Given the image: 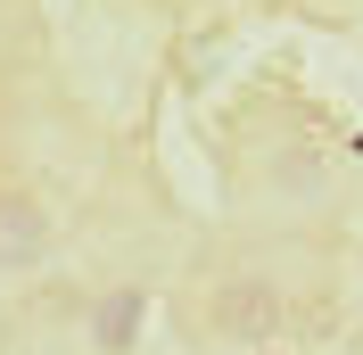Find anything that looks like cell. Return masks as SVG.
Masks as SVG:
<instances>
[{
	"label": "cell",
	"mask_w": 363,
	"mask_h": 355,
	"mask_svg": "<svg viewBox=\"0 0 363 355\" xmlns=\"http://www.w3.org/2000/svg\"><path fill=\"white\" fill-rule=\"evenodd\" d=\"M289 322V289L256 265H231L223 281L206 289V339H231V347H256Z\"/></svg>",
	"instance_id": "obj_1"
},
{
	"label": "cell",
	"mask_w": 363,
	"mask_h": 355,
	"mask_svg": "<svg viewBox=\"0 0 363 355\" xmlns=\"http://www.w3.org/2000/svg\"><path fill=\"white\" fill-rule=\"evenodd\" d=\"M33 240H42V215H33V207H9V215H0V256H9V248H33Z\"/></svg>",
	"instance_id": "obj_2"
}]
</instances>
